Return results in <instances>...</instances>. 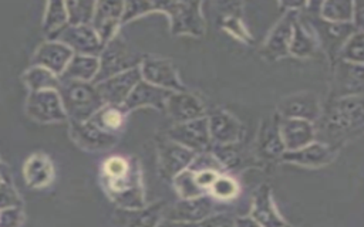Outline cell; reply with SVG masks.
Wrapping results in <instances>:
<instances>
[{"instance_id": "f546056e", "label": "cell", "mask_w": 364, "mask_h": 227, "mask_svg": "<svg viewBox=\"0 0 364 227\" xmlns=\"http://www.w3.org/2000/svg\"><path fill=\"white\" fill-rule=\"evenodd\" d=\"M164 204L156 203L146 209L139 210H128L129 217L124 223L122 227H156L159 223V217L162 214Z\"/></svg>"}, {"instance_id": "836d02e7", "label": "cell", "mask_w": 364, "mask_h": 227, "mask_svg": "<svg viewBox=\"0 0 364 227\" xmlns=\"http://www.w3.org/2000/svg\"><path fill=\"white\" fill-rule=\"evenodd\" d=\"M173 186L181 199H195L203 196V190L198 186L195 172L186 169L173 177Z\"/></svg>"}, {"instance_id": "b9f144b4", "label": "cell", "mask_w": 364, "mask_h": 227, "mask_svg": "<svg viewBox=\"0 0 364 227\" xmlns=\"http://www.w3.org/2000/svg\"><path fill=\"white\" fill-rule=\"evenodd\" d=\"M23 221L20 207H11L0 211V227H18Z\"/></svg>"}, {"instance_id": "44dd1931", "label": "cell", "mask_w": 364, "mask_h": 227, "mask_svg": "<svg viewBox=\"0 0 364 227\" xmlns=\"http://www.w3.org/2000/svg\"><path fill=\"white\" fill-rule=\"evenodd\" d=\"M210 139L218 145L236 143L242 136L240 122L228 112H215L208 118Z\"/></svg>"}, {"instance_id": "5b68a950", "label": "cell", "mask_w": 364, "mask_h": 227, "mask_svg": "<svg viewBox=\"0 0 364 227\" xmlns=\"http://www.w3.org/2000/svg\"><path fill=\"white\" fill-rule=\"evenodd\" d=\"M156 10L168 14L171 20V33L175 35L191 34L199 37L203 34V18L200 4L193 1H162L156 3Z\"/></svg>"}, {"instance_id": "603a6c76", "label": "cell", "mask_w": 364, "mask_h": 227, "mask_svg": "<svg viewBox=\"0 0 364 227\" xmlns=\"http://www.w3.org/2000/svg\"><path fill=\"white\" fill-rule=\"evenodd\" d=\"M250 217L256 220L262 227H284L286 226L273 206L270 189L267 186H262L257 190L253 200Z\"/></svg>"}, {"instance_id": "8fae6325", "label": "cell", "mask_w": 364, "mask_h": 227, "mask_svg": "<svg viewBox=\"0 0 364 227\" xmlns=\"http://www.w3.org/2000/svg\"><path fill=\"white\" fill-rule=\"evenodd\" d=\"M195 156V152L171 139H166L158 146L159 172L164 177L173 180L176 175H179L191 166Z\"/></svg>"}, {"instance_id": "8d00e7d4", "label": "cell", "mask_w": 364, "mask_h": 227, "mask_svg": "<svg viewBox=\"0 0 364 227\" xmlns=\"http://www.w3.org/2000/svg\"><path fill=\"white\" fill-rule=\"evenodd\" d=\"M209 190H210L212 196H215L216 199L228 200V199H232V197H235L237 194L239 186H237V183L232 177L219 176L215 180V183L210 186Z\"/></svg>"}, {"instance_id": "6da1fadb", "label": "cell", "mask_w": 364, "mask_h": 227, "mask_svg": "<svg viewBox=\"0 0 364 227\" xmlns=\"http://www.w3.org/2000/svg\"><path fill=\"white\" fill-rule=\"evenodd\" d=\"M61 81V79H60ZM64 111L71 121H90L100 109L105 106L95 84L84 81H61L57 89Z\"/></svg>"}, {"instance_id": "f6af8a7d", "label": "cell", "mask_w": 364, "mask_h": 227, "mask_svg": "<svg viewBox=\"0 0 364 227\" xmlns=\"http://www.w3.org/2000/svg\"><path fill=\"white\" fill-rule=\"evenodd\" d=\"M156 227H200L199 223H188V221H176V220H162Z\"/></svg>"}, {"instance_id": "4316f807", "label": "cell", "mask_w": 364, "mask_h": 227, "mask_svg": "<svg viewBox=\"0 0 364 227\" xmlns=\"http://www.w3.org/2000/svg\"><path fill=\"white\" fill-rule=\"evenodd\" d=\"M24 82L30 88V91H43V89H58L60 88V77L53 74L50 70L43 67H31L24 74Z\"/></svg>"}, {"instance_id": "e0dca14e", "label": "cell", "mask_w": 364, "mask_h": 227, "mask_svg": "<svg viewBox=\"0 0 364 227\" xmlns=\"http://www.w3.org/2000/svg\"><path fill=\"white\" fill-rule=\"evenodd\" d=\"M172 92L159 87H155L144 79H141L132 89L129 96L122 105L124 111H132L142 106H152L156 109H165L166 101Z\"/></svg>"}, {"instance_id": "8992f818", "label": "cell", "mask_w": 364, "mask_h": 227, "mask_svg": "<svg viewBox=\"0 0 364 227\" xmlns=\"http://www.w3.org/2000/svg\"><path fill=\"white\" fill-rule=\"evenodd\" d=\"M50 40L60 41L80 55L98 57L104 50V43L95 33V30L88 26H70L67 24L60 31L48 35Z\"/></svg>"}, {"instance_id": "d4e9b609", "label": "cell", "mask_w": 364, "mask_h": 227, "mask_svg": "<svg viewBox=\"0 0 364 227\" xmlns=\"http://www.w3.org/2000/svg\"><path fill=\"white\" fill-rule=\"evenodd\" d=\"M100 70V58L91 55L74 54L65 71L61 74V81H94Z\"/></svg>"}, {"instance_id": "ba28073f", "label": "cell", "mask_w": 364, "mask_h": 227, "mask_svg": "<svg viewBox=\"0 0 364 227\" xmlns=\"http://www.w3.org/2000/svg\"><path fill=\"white\" fill-rule=\"evenodd\" d=\"M141 79V70L139 67H135L111 78H107L101 82H97L95 87L105 105L122 108L124 102Z\"/></svg>"}, {"instance_id": "ee69618b", "label": "cell", "mask_w": 364, "mask_h": 227, "mask_svg": "<svg viewBox=\"0 0 364 227\" xmlns=\"http://www.w3.org/2000/svg\"><path fill=\"white\" fill-rule=\"evenodd\" d=\"M220 175L216 170H202V172H195V179L198 186L202 190L210 189V186L215 183V180L219 177Z\"/></svg>"}, {"instance_id": "bcb514c9", "label": "cell", "mask_w": 364, "mask_h": 227, "mask_svg": "<svg viewBox=\"0 0 364 227\" xmlns=\"http://www.w3.org/2000/svg\"><path fill=\"white\" fill-rule=\"evenodd\" d=\"M357 26L364 27V3H354V17Z\"/></svg>"}, {"instance_id": "ab89813d", "label": "cell", "mask_w": 364, "mask_h": 227, "mask_svg": "<svg viewBox=\"0 0 364 227\" xmlns=\"http://www.w3.org/2000/svg\"><path fill=\"white\" fill-rule=\"evenodd\" d=\"M152 10H156V1H154V3H151V1H128V3H124L122 23L134 20L138 16L146 14Z\"/></svg>"}, {"instance_id": "7402d4cb", "label": "cell", "mask_w": 364, "mask_h": 227, "mask_svg": "<svg viewBox=\"0 0 364 227\" xmlns=\"http://www.w3.org/2000/svg\"><path fill=\"white\" fill-rule=\"evenodd\" d=\"M23 175L27 186L33 189L44 187L53 180V163L46 155L34 153L24 163Z\"/></svg>"}, {"instance_id": "83f0119b", "label": "cell", "mask_w": 364, "mask_h": 227, "mask_svg": "<svg viewBox=\"0 0 364 227\" xmlns=\"http://www.w3.org/2000/svg\"><path fill=\"white\" fill-rule=\"evenodd\" d=\"M314 50H316L314 35L307 31V28L303 26L301 21L296 20L289 52L297 57H307V55H311Z\"/></svg>"}, {"instance_id": "d6a6232c", "label": "cell", "mask_w": 364, "mask_h": 227, "mask_svg": "<svg viewBox=\"0 0 364 227\" xmlns=\"http://www.w3.org/2000/svg\"><path fill=\"white\" fill-rule=\"evenodd\" d=\"M97 1H67L70 26H88L92 21Z\"/></svg>"}, {"instance_id": "7c38bea8", "label": "cell", "mask_w": 364, "mask_h": 227, "mask_svg": "<svg viewBox=\"0 0 364 227\" xmlns=\"http://www.w3.org/2000/svg\"><path fill=\"white\" fill-rule=\"evenodd\" d=\"M71 138L84 149L101 150L112 146L117 142V135L97 126L91 119L85 122L70 121Z\"/></svg>"}, {"instance_id": "f907efd6", "label": "cell", "mask_w": 364, "mask_h": 227, "mask_svg": "<svg viewBox=\"0 0 364 227\" xmlns=\"http://www.w3.org/2000/svg\"><path fill=\"white\" fill-rule=\"evenodd\" d=\"M284 227H287V226H284Z\"/></svg>"}, {"instance_id": "60d3db41", "label": "cell", "mask_w": 364, "mask_h": 227, "mask_svg": "<svg viewBox=\"0 0 364 227\" xmlns=\"http://www.w3.org/2000/svg\"><path fill=\"white\" fill-rule=\"evenodd\" d=\"M21 199L17 192L6 182H0V211L11 207H20Z\"/></svg>"}, {"instance_id": "681fc988", "label": "cell", "mask_w": 364, "mask_h": 227, "mask_svg": "<svg viewBox=\"0 0 364 227\" xmlns=\"http://www.w3.org/2000/svg\"><path fill=\"white\" fill-rule=\"evenodd\" d=\"M363 98H364V94H363Z\"/></svg>"}, {"instance_id": "74e56055", "label": "cell", "mask_w": 364, "mask_h": 227, "mask_svg": "<svg viewBox=\"0 0 364 227\" xmlns=\"http://www.w3.org/2000/svg\"><path fill=\"white\" fill-rule=\"evenodd\" d=\"M132 165V160H128L122 156H112L105 160L102 166V177L115 179L124 176Z\"/></svg>"}, {"instance_id": "484cf974", "label": "cell", "mask_w": 364, "mask_h": 227, "mask_svg": "<svg viewBox=\"0 0 364 227\" xmlns=\"http://www.w3.org/2000/svg\"><path fill=\"white\" fill-rule=\"evenodd\" d=\"M318 35L324 47L330 51L338 50L346 44L354 31V26L351 23H331V21H320L318 23Z\"/></svg>"}, {"instance_id": "f35d334b", "label": "cell", "mask_w": 364, "mask_h": 227, "mask_svg": "<svg viewBox=\"0 0 364 227\" xmlns=\"http://www.w3.org/2000/svg\"><path fill=\"white\" fill-rule=\"evenodd\" d=\"M215 157L219 160L222 166L226 167H235L240 162V153L236 149L235 143L232 145H218L213 150Z\"/></svg>"}, {"instance_id": "5bb4252c", "label": "cell", "mask_w": 364, "mask_h": 227, "mask_svg": "<svg viewBox=\"0 0 364 227\" xmlns=\"http://www.w3.org/2000/svg\"><path fill=\"white\" fill-rule=\"evenodd\" d=\"M74 57V51L64 45L60 41L50 40L40 45L33 57V64L37 67H43L50 70L57 77L65 71L71 58Z\"/></svg>"}, {"instance_id": "4fadbf2b", "label": "cell", "mask_w": 364, "mask_h": 227, "mask_svg": "<svg viewBox=\"0 0 364 227\" xmlns=\"http://www.w3.org/2000/svg\"><path fill=\"white\" fill-rule=\"evenodd\" d=\"M124 16V3L121 1H97L91 27L95 30L104 44H107L117 31Z\"/></svg>"}, {"instance_id": "d6986e66", "label": "cell", "mask_w": 364, "mask_h": 227, "mask_svg": "<svg viewBox=\"0 0 364 227\" xmlns=\"http://www.w3.org/2000/svg\"><path fill=\"white\" fill-rule=\"evenodd\" d=\"M279 111L284 118H296L304 121H314L318 116V99L311 92H299L286 96L279 105Z\"/></svg>"}, {"instance_id": "52a82bcc", "label": "cell", "mask_w": 364, "mask_h": 227, "mask_svg": "<svg viewBox=\"0 0 364 227\" xmlns=\"http://www.w3.org/2000/svg\"><path fill=\"white\" fill-rule=\"evenodd\" d=\"M26 109L28 116L43 123L61 122L67 119V114L57 89L30 91Z\"/></svg>"}, {"instance_id": "c3c4849f", "label": "cell", "mask_w": 364, "mask_h": 227, "mask_svg": "<svg viewBox=\"0 0 364 227\" xmlns=\"http://www.w3.org/2000/svg\"><path fill=\"white\" fill-rule=\"evenodd\" d=\"M0 182H3V180H1V176H0Z\"/></svg>"}, {"instance_id": "7dc6e473", "label": "cell", "mask_w": 364, "mask_h": 227, "mask_svg": "<svg viewBox=\"0 0 364 227\" xmlns=\"http://www.w3.org/2000/svg\"><path fill=\"white\" fill-rule=\"evenodd\" d=\"M235 223H236V227H262L252 217H239L237 220H235Z\"/></svg>"}, {"instance_id": "1f68e13d", "label": "cell", "mask_w": 364, "mask_h": 227, "mask_svg": "<svg viewBox=\"0 0 364 227\" xmlns=\"http://www.w3.org/2000/svg\"><path fill=\"white\" fill-rule=\"evenodd\" d=\"M124 114L125 111L121 106L105 105L91 118V121L101 129L115 133V131L121 128L124 123Z\"/></svg>"}, {"instance_id": "277c9868", "label": "cell", "mask_w": 364, "mask_h": 227, "mask_svg": "<svg viewBox=\"0 0 364 227\" xmlns=\"http://www.w3.org/2000/svg\"><path fill=\"white\" fill-rule=\"evenodd\" d=\"M142 58L118 35H114L100 54V70L94 84L139 67Z\"/></svg>"}, {"instance_id": "ac0fdd59", "label": "cell", "mask_w": 364, "mask_h": 227, "mask_svg": "<svg viewBox=\"0 0 364 227\" xmlns=\"http://www.w3.org/2000/svg\"><path fill=\"white\" fill-rule=\"evenodd\" d=\"M165 111L178 123L203 118L205 112L202 102L188 91L172 92L166 101Z\"/></svg>"}, {"instance_id": "4dcf8cb0", "label": "cell", "mask_w": 364, "mask_h": 227, "mask_svg": "<svg viewBox=\"0 0 364 227\" xmlns=\"http://www.w3.org/2000/svg\"><path fill=\"white\" fill-rule=\"evenodd\" d=\"M68 24V14L65 3L63 1H50L47 3L46 16H44V31L51 35L57 31H60L63 27Z\"/></svg>"}, {"instance_id": "2e32d148", "label": "cell", "mask_w": 364, "mask_h": 227, "mask_svg": "<svg viewBox=\"0 0 364 227\" xmlns=\"http://www.w3.org/2000/svg\"><path fill=\"white\" fill-rule=\"evenodd\" d=\"M296 20H297V13L294 10H290L272 30L262 50V52L267 58L276 60L289 52Z\"/></svg>"}, {"instance_id": "7a4b0ae2", "label": "cell", "mask_w": 364, "mask_h": 227, "mask_svg": "<svg viewBox=\"0 0 364 227\" xmlns=\"http://www.w3.org/2000/svg\"><path fill=\"white\" fill-rule=\"evenodd\" d=\"M328 133L334 136L353 135L364 131V98L361 95L341 96L334 101L327 115Z\"/></svg>"}, {"instance_id": "d590c367", "label": "cell", "mask_w": 364, "mask_h": 227, "mask_svg": "<svg viewBox=\"0 0 364 227\" xmlns=\"http://www.w3.org/2000/svg\"><path fill=\"white\" fill-rule=\"evenodd\" d=\"M341 54L350 62H364V33L353 34L344 44Z\"/></svg>"}, {"instance_id": "e575fe53", "label": "cell", "mask_w": 364, "mask_h": 227, "mask_svg": "<svg viewBox=\"0 0 364 227\" xmlns=\"http://www.w3.org/2000/svg\"><path fill=\"white\" fill-rule=\"evenodd\" d=\"M259 146H260V152L266 156H276L282 153L284 149V145L280 136L279 126L263 128L259 136Z\"/></svg>"}, {"instance_id": "9a60e30c", "label": "cell", "mask_w": 364, "mask_h": 227, "mask_svg": "<svg viewBox=\"0 0 364 227\" xmlns=\"http://www.w3.org/2000/svg\"><path fill=\"white\" fill-rule=\"evenodd\" d=\"M213 201L208 196H199L195 199H181L165 211V218L188 223H200L212 216Z\"/></svg>"}, {"instance_id": "3957f363", "label": "cell", "mask_w": 364, "mask_h": 227, "mask_svg": "<svg viewBox=\"0 0 364 227\" xmlns=\"http://www.w3.org/2000/svg\"><path fill=\"white\" fill-rule=\"evenodd\" d=\"M104 187L109 199L125 210H139L144 209V190H142V179L138 162L132 159V165L129 170L115 179L102 177Z\"/></svg>"}, {"instance_id": "cb8c5ba5", "label": "cell", "mask_w": 364, "mask_h": 227, "mask_svg": "<svg viewBox=\"0 0 364 227\" xmlns=\"http://www.w3.org/2000/svg\"><path fill=\"white\" fill-rule=\"evenodd\" d=\"M283 159L303 166H323L333 159V152L323 143H310L299 150H287Z\"/></svg>"}, {"instance_id": "30bf717a", "label": "cell", "mask_w": 364, "mask_h": 227, "mask_svg": "<svg viewBox=\"0 0 364 227\" xmlns=\"http://www.w3.org/2000/svg\"><path fill=\"white\" fill-rule=\"evenodd\" d=\"M141 77L144 81L168 89L171 92H183L186 91L182 81L179 79V75L175 70V67L168 61L162 58H144L141 65Z\"/></svg>"}, {"instance_id": "7bdbcfd3", "label": "cell", "mask_w": 364, "mask_h": 227, "mask_svg": "<svg viewBox=\"0 0 364 227\" xmlns=\"http://www.w3.org/2000/svg\"><path fill=\"white\" fill-rule=\"evenodd\" d=\"M200 227H236V223L225 214H215L209 216L203 221L199 223Z\"/></svg>"}, {"instance_id": "ffe728a7", "label": "cell", "mask_w": 364, "mask_h": 227, "mask_svg": "<svg viewBox=\"0 0 364 227\" xmlns=\"http://www.w3.org/2000/svg\"><path fill=\"white\" fill-rule=\"evenodd\" d=\"M280 136L284 145V149L299 150L310 143L314 139V131L309 121L296 119V118H283L279 123Z\"/></svg>"}, {"instance_id": "f1b7e54d", "label": "cell", "mask_w": 364, "mask_h": 227, "mask_svg": "<svg viewBox=\"0 0 364 227\" xmlns=\"http://www.w3.org/2000/svg\"><path fill=\"white\" fill-rule=\"evenodd\" d=\"M323 20L331 23H350L354 17V3L344 0H328L321 4Z\"/></svg>"}, {"instance_id": "9c48e42d", "label": "cell", "mask_w": 364, "mask_h": 227, "mask_svg": "<svg viewBox=\"0 0 364 227\" xmlns=\"http://www.w3.org/2000/svg\"><path fill=\"white\" fill-rule=\"evenodd\" d=\"M168 139L188 148L195 153L205 152L210 145L208 118L176 123L168 131Z\"/></svg>"}]
</instances>
